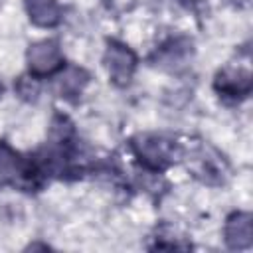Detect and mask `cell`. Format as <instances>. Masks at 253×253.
I'll return each mask as SVG.
<instances>
[{
  "instance_id": "cell-1",
  "label": "cell",
  "mask_w": 253,
  "mask_h": 253,
  "mask_svg": "<svg viewBox=\"0 0 253 253\" xmlns=\"http://www.w3.org/2000/svg\"><path fill=\"white\" fill-rule=\"evenodd\" d=\"M130 150L136 156V160L148 172H154V174L166 170L182 154L180 144L174 138L158 132L136 134L134 138H130Z\"/></svg>"
},
{
  "instance_id": "cell-4",
  "label": "cell",
  "mask_w": 253,
  "mask_h": 253,
  "mask_svg": "<svg viewBox=\"0 0 253 253\" xmlns=\"http://www.w3.org/2000/svg\"><path fill=\"white\" fill-rule=\"evenodd\" d=\"M103 61H105V67L109 73V81L115 87H126L132 81V75L138 65L136 53L126 43H123L119 40L107 42Z\"/></svg>"
},
{
  "instance_id": "cell-2",
  "label": "cell",
  "mask_w": 253,
  "mask_h": 253,
  "mask_svg": "<svg viewBox=\"0 0 253 253\" xmlns=\"http://www.w3.org/2000/svg\"><path fill=\"white\" fill-rule=\"evenodd\" d=\"M43 180L45 176L34 158H24L6 142H0V188L18 186L32 192L42 188Z\"/></svg>"
},
{
  "instance_id": "cell-6",
  "label": "cell",
  "mask_w": 253,
  "mask_h": 253,
  "mask_svg": "<svg viewBox=\"0 0 253 253\" xmlns=\"http://www.w3.org/2000/svg\"><path fill=\"white\" fill-rule=\"evenodd\" d=\"M253 87V79H251V71L243 65H235L229 63L225 67H221L215 73L213 79V89L219 97L229 99V101H241L251 93Z\"/></svg>"
},
{
  "instance_id": "cell-5",
  "label": "cell",
  "mask_w": 253,
  "mask_h": 253,
  "mask_svg": "<svg viewBox=\"0 0 253 253\" xmlns=\"http://www.w3.org/2000/svg\"><path fill=\"white\" fill-rule=\"evenodd\" d=\"M186 160H188V170H192L194 176L200 178L204 184H210V186L223 184L227 176V164H225V158L211 146L208 144L194 146Z\"/></svg>"
},
{
  "instance_id": "cell-7",
  "label": "cell",
  "mask_w": 253,
  "mask_h": 253,
  "mask_svg": "<svg viewBox=\"0 0 253 253\" xmlns=\"http://www.w3.org/2000/svg\"><path fill=\"white\" fill-rule=\"evenodd\" d=\"M223 241L229 249H249L253 243V219L249 211H233L223 223Z\"/></svg>"
},
{
  "instance_id": "cell-11",
  "label": "cell",
  "mask_w": 253,
  "mask_h": 253,
  "mask_svg": "<svg viewBox=\"0 0 253 253\" xmlns=\"http://www.w3.org/2000/svg\"><path fill=\"white\" fill-rule=\"evenodd\" d=\"M40 81H42V79L30 75V73L20 75V77L16 79V83H14V91H16V95H18L22 101H26V103H36L38 97H40V93H42V83H40Z\"/></svg>"
},
{
  "instance_id": "cell-9",
  "label": "cell",
  "mask_w": 253,
  "mask_h": 253,
  "mask_svg": "<svg viewBox=\"0 0 253 253\" xmlns=\"http://www.w3.org/2000/svg\"><path fill=\"white\" fill-rule=\"evenodd\" d=\"M192 55H194V43L190 38H172L156 49L152 61L166 69H180L192 59Z\"/></svg>"
},
{
  "instance_id": "cell-10",
  "label": "cell",
  "mask_w": 253,
  "mask_h": 253,
  "mask_svg": "<svg viewBox=\"0 0 253 253\" xmlns=\"http://www.w3.org/2000/svg\"><path fill=\"white\" fill-rule=\"evenodd\" d=\"M30 22L38 28H55L61 22V6L57 0H24Z\"/></svg>"
},
{
  "instance_id": "cell-3",
  "label": "cell",
  "mask_w": 253,
  "mask_h": 253,
  "mask_svg": "<svg viewBox=\"0 0 253 253\" xmlns=\"http://www.w3.org/2000/svg\"><path fill=\"white\" fill-rule=\"evenodd\" d=\"M26 63H28L30 75H34L38 79L53 77L65 65V57L59 47V42H55V40L34 42L26 51Z\"/></svg>"
},
{
  "instance_id": "cell-12",
  "label": "cell",
  "mask_w": 253,
  "mask_h": 253,
  "mask_svg": "<svg viewBox=\"0 0 253 253\" xmlns=\"http://www.w3.org/2000/svg\"><path fill=\"white\" fill-rule=\"evenodd\" d=\"M0 97H2V85H0Z\"/></svg>"
},
{
  "instance_id": "cell-8",
  "label": "cell",
  "mask_w": 253,
  "mask_h": 253,
  "mask_svg": "<svg viewBox=\"0 0 253 253\" xmlns=\"http://www.w3.org/2000/svg\"><path fill=\"white\" fill-rule=\"evenodd\" d=\"M53 91L57 93V97L67 99V101H75L77 97H81V93L85 91L87 83H89V73L73 63H65L55 75H53Z\"/></svg>"
}]
</instances>
